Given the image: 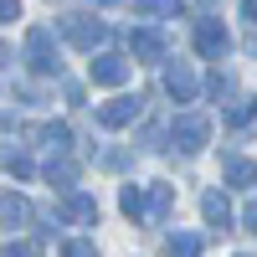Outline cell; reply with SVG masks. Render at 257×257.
<instances>
[{
    "instance_id": "10",
    "label": "cell",
    "mask_w": 257,
    "mask_h": 257,
    "mask_svg": "<svg viewBox=\"0 0 257 257\" xmlns=\"http://www.w3.org/2000/svg\"><path fill=\"white\" fill-rule=\"evenodd\" d=\"M201 211H206V221L216 226V231H221V226L231 221V206H226V196H216V190H211V196L201 201Z\"/></svg>"
},
{
    "instance_id": "18",
    "label": "cell",
    "mask_w": 257,
    "mask_h": 257,
    "mask_svg": "<svg viewBox=\"0 0 257 257\" xmlns=\"http://www.w3.org/2000/svg\"><path fill=\"white\" fill-rule=\"evenodd\" d=\"M47 175L62 180V185H72V180H77V165H72V160H57V165H47Z\"/></svg>"
},
{
    "instance_id": "9",
    "label": "cell",
    "mask_w": 257,
    "mask_h": 257,
    "mask_svg": "<svg viewBox=\"0 0 257 257\" xmlns=\"http://www.w3.org/2000/svg\"><path fill=\"white\" fill-rule=\"evenodd\" d=\"M128 41H134V52H139L144 62H160V57H165V36H160V31H134Z\"/></svg>"
},
{
    "instance_id": "19",
    "label": "cell",
    "mask_w": 257,
    "mask_h": 257,
    "mask_svg": "<svg viewBox=\"0 0 257 257\" xmlns=\"http://www.w3.org/2000/svg\"><path fill=\"white\" fill-rule=\"evenodd\" d=\"M62 257H98V247H93V242H67Z\"/></svg>"
},
{
    "instance_id": "21",
    "label": "cell",
    "mask_w": 257,
    "mask_h": 257,
    "mask_svg": "<svg viewBox=\"0 0 257 257\" xmlns=\"http://www.w3.org/2000/svg\"><path fill=\"white\" fill-rule=\"evenodd\" d=\"M0 257H36V247H6Z\"/></svg>"
},
{
    "instance_id": "11",
    "label": "cell",
    "mask_w": 257,
    "mask_h": 257,
    "mask_svg": "<svg viewBox=\"0 0 257 257\" xmlns=\"http://www.w3.org/2000/svg\"><path fill=\"white\" fill-rule=\"evenodd\" d=\"M226 185H257V165H252V160H231V155H226Z\"/></svg>"
},
{
    "instance_id": "14",
    "label": "cell",
    "mask_w": 257,
    "mask_h": 257,
    "mask_svg": "<svg viewBox=\"0 0 257 257\" xmlns=\"http://www.w3.org/2000/svg\"><path fill=\"white\" fill-rule=\"evenodd\" d=\"M170 257H201V237H190V231L170 237Z\"/></svg>"
},
{
    "instance_id": "20",
    "label": "cell",
    "mask_w": 257,
    "mask_h": 257,
    "mask_svg": "<svg viewBox=\"0 0 257 257\" xmlns=\"http://www.w3.org/2000/svg\"><path fill=\"white\" fill-rule=\"evenodd\" d=\"M21 16V6H16V0H0V21H16Z\"/></svg>"
},
{
    "instance_id": "22",
    "label": "cell",
    "mask_w": 257,
    "mask_h": 257,
    "mask_svg": "<svg viewBox=\"0 0 257 257\" xmlns=\"http://www.w3.org/2000/svg\"><path fill=\"white\" fill-rule=\"evenodd\" d=\"M242 16H247L252 26H257V0H242Z\"/></svg>"
},
{
    "instance_id": "6",
    "label": "cell",
    "mask_w": 257,
    "mask_h": 257,
    "mask_svg": "<svg viewBox=\"0 0 257 257\" xmlns=\"http://www.w3.org/2000/svg\"><path fill=\"white\" fill-rule=\"evenodd\" d=\"M196 47H201V57H221V52L231 47V36H226V26H216V21H201Z\"/></svg>"
},
{
    "instance_id": "5",
    "label": "cell",
    "mask_w": 257,
    "mask_h": 257,
    "mask_svg": "<svg viewBox=\"0 0 257 257\" xmlns=\"http://www.w3.org/2000/svg\"><path fill=\"white\" fill-rule=\"evenodd\" d=\"M139 108H144L139 98H113V103H103V108H98V123H103V128H123V123L139 118Z\"/></svg>"
},
{
    "instance_id": "23",
    "label": "cell",
    "mask_w": 257,
    "mask_h": 257,
    "mask_svg": "<svg viewBox=\"0 0 257 257\" xmlns=\"http://www.w3.org/2000/svg\"><path fill=\"white\" fill-rule=\"evenodd\" d=\"M247 226H252V231H257V201H252V206H247Z\"/></svg>"
},
{
    "instance_id": "16",
    "label": "cell",
    "mask_w": 257,
    "mask_h": 257,
    "mask_svg": "<svg viewBox=\"0 0 257 257\" xmlns=\"http://www.w3.org/2000/svg\"><path fill=\"white\" fill-rule=\"evenodd\" d=\"M118 206H123V216H144V196H139V185H123V196H118Z\"/></svg>"
},
{
    "instance_id": "4",
    "label": "cell",
    "mask_w": 257,
    "mask_h": 257,
    "mask_svg": "<svg viewBox=\"0 0 257 257\" xmlns=\"http://www.w3.org/2000/svg\"><path fill=\"white\" fill-rule=\"evenodd\" d=\"M88 77L98 82V88H118V82L128 77V62L123 57H93L88 62Z\"/></svg>"
},
{
    "instance_id": "12",
    "label": "cell",
    "mask_w": 257,
    "mask_h": 257,
    "mask_svg": "<svg viewBox=\"0 0 257 257\" xmlns=\"http://www.w3.org/2000/svg\"><path fill=\"white\" fill-rule=\"evenodd\" d=\"M62 211H67L72 221H98V206H93L88 196H67V206H62Z\"/></svg>"
},
{
    "instance_id": "24",
    "label": "cell",
    "mask_w": 257,
    "mask_h": 257,
    "mask_svg": "<svg viewBox=\"0 0 257 257\" xmlns=\"http://www.w3.org/2000/svg\"><path fill=\"white\" fill-rule=\"evenodd\" d=\"M6 57H11V52H6V47H0V67H6Z\"/></svg>"
},
{
    "instance_id": "17",
    "label": "cell",
    "mask_w": 257,
    "mask_h": 257,
    "mask_svg": "<svg viewBox=\"0 0 257 257\" xmlns=\"http://www.w3.org/2000/svg\"><path fill=\"white\" fill-rule=\"evenodd\" d=\"M0 165H6L11 175H31V160H26V155H16V149H0Z\"/></svg>"
},
{
    "instance_id": "1",
    "label": "cell",
    "mask_w": 257,
    "mask_h": 257,
    "mask_svg": "<svg viewBox=\"0 0 257 257\" xmlns=\"http://www.w3.org/2000/svg\"><path fill=\"white\" fill-rule=\"evenodd\" d=\"M62 36L72 41V47H82V52H93L103 36H108V26H103L98 16H62Z\"/></svg>"
},
{
    "instance_id": "3",
    "label": "cell",
    "mask_w": 257,
    "mask_h": 257,
    "mask_svg": "<svg viewBox=\"0 0 257 257\" xmlns=\"http://www.w3.org/2000/svg\"><path fill=\"white\" fill-rule=\"evenodd\" d=\"M170 134H175V144L185 149V155H196V149L206 144V134H211V123H206L201 113H185V118H175V128H170Z\"/></svg>"
},
{
    "instance_id": "7",
    "label": "cell",
    "mask_w": 257,
    "mask_h": 257,
    "mask_svg": "<svg viewBox=\"0 0 257 257\" xmlns=\"http://www.w3.org/2000/svg\"><path fill=\"white\" fill-rule=\"evenodd\" d=\"M26 221H31V206L21 201V196H11V190H0V226L16 231V226H26Z\"/></svg>"
},
{
    "instance_id": "8",
    "label": "cell",
    "mask_w": 257,
    "mask_h": 257,
    "mask_svg": "<svg viewBox=\"0 0 257 257\" xmlns=\"http://www.w3.org/2000/svg\"><path fill=\"white\" fill-rule=\"evenodd\" d=\"M165 88H170V93H175L180 103H190V98H196V72H190V67H185V62H175V67H170V72H165Z\"/></svg>"
},
{
    "instance_id": "13",
    "label": "cell",
    "mask_w": 257,
    "mask_h": 257,
    "mask_svg": "<svg viewBox=\"0 0 257 257\" xmlns=\"http://www.w3.org/2000/svg\"><path fill=\"white\" fill-rule=\"evenodd\" d=\"M36 139L47 144V149H67L72 134H67V123H47V128H36Z\"/></svg>"
},
{
    "instance_id": "15",
    "label": "cell",
    "mask_w": 257,
    "mask_h": 257,
    "mask_svg": "<svg viewBox=\"0 0 257 257\" xmlns=\"http://www.w3.org/2000/svg\"><path fill=\"white\" fill-rule=\"evenodd\" d=\"M180 0H139V16H180Z\"/></svg>"
},
{
    "instance_id": "2",
    "label": "cell",
    "mask_w": 257,
    "mask_h": 257,
    "mask_svg": "<svg viewBox=\"0 0 257 257\" xmlns=\"http://www.w3.org/2000/svg\"><path fill=\"white\" fill-rule=\"evenodd\" d=\"M26 52H31V72H62V57H57V41L47 26H36L26 36Z\"/></svg>"
}]
</instances>
